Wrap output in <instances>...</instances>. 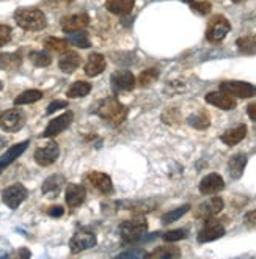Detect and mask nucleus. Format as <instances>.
I'll return each mask as SVG.
<instances>
[{"instance_id": "f3484780", "label": "nucleus", "mask_w": 256, "mask_h": 259, "mask_svg": "<svg viewBox=\"0 0 256 259\" xmlns=\"http://www.w3.org/2000/svg\"><path fill=\"white\" fill-rule=\"evenodd\" d=\"M223 187H225V181L217 173H210V175L204 176L200 182V192L203 195H214V193L223 190Z\"/></svg>"}, {"instance_id": "412c9836", "label": "nucleus", "mask_w": 256, "mask_h": 259, "mask_svg": "<svg viewBox=\"0 0 256 259\" xmlns=\"http://www.w3.org/2000/svg\"><path fill=\"white\" fill-rule=\"evenodd\" d=\"M80 55L74 51H65V54L58 60V68L66 74H71L80 66Z\"/></svg>"}, {"instance_id": "c03bdc74", "label": "nucleus", "mask_w": 256, "mask_h": 259, "mask_svg": "<svg viewBox=\"0 0 256 259\" xmlns=\"http://www.w3.org/2000/svg\"><path fill=\"white\" fill-rule=\"evenodd\" d=\"M245 222H251V223H256V210H254V212H251V214H248V215L245 217Z\"/></svg>"}, {"instance_id": "1a4fd4ad", "label": "nucleus", "mask_w": 256, "mask_h": 259, "mask_svg": "<svg viewBox=\"0 0 256 259\" xmlns=\"http://www.w3.org/2000/svg\"><path fill=\"white\" fill-rule=\"evenodd\" d=\"M225 234V228L220 222L214 220L212 217L206 219L204 226L201 228V231L198 233V242L200 243H206V242H212L220 239Z\"/></svg>"}, {"instance_id": "2eb2a0df", "label": "nucleus", "mask_w": 256, "mask_h": 259, "mask_svg": "<svg viewBox=\"0 0 256 259\" xmlns=\"http://www.w3.org/2000/svg\"><path fill=\"white\" fill-rule=\"evenodd\" d=\"M90 24L88 14L80 13V14H72V16H66L62 19V30L65 33H72V32H79L83 30Z\"/></svg>"}, {"instance_id": "58836bf2", "label": "nucleus", "mask_w": 256, "mask_h": 259, "mask_svg": "<svg viewBox=\"0 0 256 259\" xmlns=\"http://www.w3.org/2000/svg\"><path fill=\"white\" fill-rule=\"evenodd\" d=\"M11 39V27L0 24V48Z\"/></svg>"}, {"instance_id": "20e7f679", "label": "nucleus", "mask_w": 256, "mask_h": 259, "mask_svg": "<svg viewBox=\"0 0 256 259\" xmlns=\"http://www.w3.org/2000/svg\"><path fill=\"white\" fill-rule=\"evenodd\" d=\"M220 90L228 93L234 98H242L248 99L256 95V87L248 82H240V80H227L220 83Z\"/></svg>"}, {"instance_id": "f704fd0d", "label": "nucleus", "mask_w": 256, "mask_h": 259, "mask_svg": "<svg viewBox=\"0 0 256 259\" xmlns=\"http://www.w3.org/2000/svg\"><path fill=\"white\" fill-rule=\"evenodd\" d=\"M157 77H159V71L157 69H145L139 75V83L142 87H149V85L157 80Z\"/></svg>"}, {"instance_id": "0eeeda50", "label": "nucleus", "mask_w": 256, "mask_h": 259, "mask_svg": "<svg viewBox=\"0 0 256 259\" xmlns=\"http://www.w3.org/2000/svg\"><path fill=\"white\" fill-rule=\"evenodd\" d=\"M28 192L22 184H13L2 192V200L10 209H18L27 198Z\"/></svg>"}, {"instance_id": "39448f33", "label": "nucleus", "mask_w": 256, "mask_h": 259, "mask_svg": "<svg viewBox=\"0 0 256 259\" xmlns=\"http://www.w3.org/2000/svg\"><path fill=\"white\" fill-rule=\"evenodd\" d=\"M231 30V25L227 18L223 16H214L209 21L207 30H206V38L209 42H220L225 36L228 35Z\"/></svg>"}, {"instance_id": "b1692460", "label": "nucleus", "mask_w": 256, "mask_h": 259, "mask_svg": "<svg viewBox=\"0 0 256 259\" xmlns=\"http://www.w3.org/2000/svg\"><path fill=\"white\" fill-rule=\"evenodd\" d=\"M247 166V156L245 154H234L228 162V170L233 179H239L242 176Z\"/></svg>"}, {"instance_id": "cd10ccee", "label": "nucleus", "mask_w": 256, "mask_h": 259, "mask_svg": "<svg viewBox=\"0 0 256 259\" xmlns=\"http://www.w3.org/2000/svg\"><path fill=\"white\" fill-rule=\"evenodd\" d=\"M68 42H71L72 46H76V48H80V49H88L90 46H92L88 35L85 32H82V30L68 33Z\"/></svg>"}, {"instance_id": "79ce46f5", "label": "nucleus", "mask_w": 256, "mask_h": 259, "mask_svg": "<svg viewBox=\"0 0 256 259\" xmlns=\"http://www.w3.org/2000/svg\"><path fill=\"white\" fill-rule=\"evenodd\" d=\"M247 113H248V116L253 121H256V104H250L248 105V107H247Z\"/></svg>"}, {"instance_id": "423d86ee", "label": "nucleus", "mask_w": 256, "mask_h": 259, "mask_svg": "<svg viewBox=\"0 0 256 259\" xmlns=\"http://www.w3.org/2000/svg\"><path fill=\"white\" fill-rule=\"evenodd\" d=\"M25 124V113L18 109H10L0 115V129L5 132H18Z\"/></svg>"}, {"instance_id": "393cba45", "label": "nucleus", "mask_w": 256, "mask_h": 259, "mask_svg": "<svg viewBox=\"0 0 256 259\" xmlns=\"http://www.w3.org/2000/svg\"><path fill=\"white\" fill-rule=\"evenodd\" d=\"M65 186V178L60 175H54L51 178H48L42 184V193L44 195H57L62 190V187Z\"/></svg>"}, {"instance_id": "4be33fe9", "label": "nucleus", "mask_w": 256, "mask_h": 259, "mask_svg": "<svg viewBox=\"0 0 256 259\" xmlns=\"http://www.w3.org/2000/svg\"><path fill=\"white\" fill-rule=\"evenodd\" d=\"M135 0H105V8L118 16H126L134 10Z\"/></svg>"}, {"instance_id": "bb28decb", "label": "nucleus", "mask_w": 256, "mask_h": 259, "mask_svg": "<svg viewBox=\"0 0 256 259\" xmlns=\"http://www.w3.org/2000/svg\"><path fill=\"white\" fill-rule=\"evenodd\" d=\"M21 65V55L19 54H0V69L14 71Z\"/></svg>"}, {"instance_id": "c9c22d12", "label": "nucleus", "mask_w": 256, "mask_h": 259, "mask_svg": "<svg viewBox=\"0 0 256 259\" xmlns=\"http://www.w3.org/2000/svg\"><path fill=\"white\" fill-rule=\"evenodd\" d=\"M44 46H46L48 49L51 51H55V52H65L68 51V41L66 39H60V38H48L44 41Z\"/></svg>"}, {"instance_id": "7c9ffc66", "label": "nucleus", "mask_w": 256, "mask_h": 259, "mask_svg": "<svg viewBox=\"0 0 256 259\" xmlns=\"http://www.w3.org/2000/svg\"><path fill=\"white\" fill-rule=\"evenodd\" d=\"M148 257H159V259H172V257H179L181 251L176 247H159L153 253L146 254Z\"/></svg>"}, {"instance_id": "4c0bfd02", "label": "nucleus", "mask_w": 256, "mask_h": 259, "mask_svg": "<svg viewBox=\"0 0 256 259\" xmlns=\"http://www.w3.org/2000/svg\"><path fill=\"white\" fill-rule=\"evenodd\" d=\"M163 240L165 242H176V240H183L187 237V231L186 230H173V231H168L165 233L163 236Z\"/></svg>"}, {"instance_id": "37998d69", "label": "nucleus", "mask_w": 256, "mask_h": 259, "mask_svg": "<svg viewBox=\"0 0 256 259\" xmlns=\"http://www.w3.org/2000/svg\"><path fill=\"white\" fill-rule=\"evenodd\" d=\"M71 2L72 0H49V4H54V5H68Z\"/></svg>"}, {"instance_id": "7ed1b4c3", "label": "nucleus", "mask_w": 256, "mask_h": 259, "mask_svg": "<svg viewBox=\"0 0 256 259\" xmlns=\"http://www.w3.org/2000/svg\"><path fill=\"white\" fill-rule=\"evenodd\" d=\"M146 231H148V223L145 219H132L119 225V233H121L123 242L126 243H132L142 239Z\"/></svg>"}, {"instance_id": "6ab92c4d", "label": "nucleus", "mask_w": 256, "mask_h": 259, "mask_svg": "<svg viewBox=\"0 0 256 259\" xmlns=\"http://www.w3.org/2000/svg\"><path fill=\"white\" fill-rule=\"evenodd\" d=\"M30 145L28 140L22 142V143H18V145H13L11 148L7 149V152L4 156H0V173H2V170H5L8 165H11L14 160H16L22 152L27 149V146Z\"/></svg>"}, {"instance_id": "6e6552de", "label": "nucleus", "mask_w": 256, "mask_h": 259, "mask_svg": "<svg viewBox=\"0 0 256 259\" xmlns=\"http://www.w3.org/2000/svg\"><path fill=\"white\" fill-rule=\"evenodd\" d=\"M96 236L90 231H77L76 234L72 236L71 242H69V248L72 254H77L80 251L90 250L96 245Z\"/></svg>"}, {"instance_id": "ea45409f", "label": "nucleus", "mask_w": 256, "mask_h": 259, "mask_svg": "<svg viewBox=\"0 0 256 259\" xmlns=\"http://www.w3.org/2000/svg\"><path fill=\"white\" fill-rule=\"evenodd\" d=\"M66 107H68V101H54L48 105L46 115H52L54 112H57L60 109H66Z\"/></svg>"}, {"instance_id": "9b49d317", "label": "nucleus", "mask_w": 256, "mask_h": 259, "mask_svg": "<svg viewBox=\"0 0 256 259\" xmlns=\"http://www.w3.org/2000/svg\"><path fill=\"white\" fill-rule=\"evenodd\" d=\"M60 156V148L55 142H49L44 146H39L36 151H35V160L38 165L41 166H49L52 165Z\"/></svg>"}, {"instance_id": "ddd939ff", "label": "nucleus", "mask_w": 256, "mask_h": 259, "mask_svg": "<svg viewBox=\"0 0 256 259\" xmlns=\"http://www.w3.org/2000/svg\"><path fill=\"white\" fill-rule=\"evenodd\" d=\"M87 181L90 182V186H93L98 192L109 195L113 192V186H112V179L101 171H90L87 175Z\"/></svg>"}, {"instance_id": "f03ea898", "label": "nucleus", "mask_w": 256, "mask_h": 259, "mask_svg": "<svg viewBox=\"0 0 256 259\" xmlns=\"http://www.w3.org/2000/svg\"><path fill=\"white\" fill-rule=\"evenodd\" d=\"M96 113L107 123L118 126L121 124L127 116V109L115 98H105L98 104Z\"/></svg>"}, {"instance_id": "4468645a", "label": "nucleus", "mask_w": 256, "mask_h": 259, "mask_svg": "<svg viewBox=\"0 0 256 259\" xmlns=\"http://www.w3.org/2000/svg\"><path fill=\"white\" fill-rule=\"evenodd\" d=\"M206 102L212 104L222 110H233L236 107L234 96L225 93V91H212V93L206 95Z\"/></svg>"}, {"instance_id": "473e14b6", "label": "nucleus", "mask_w": 256, "mask_h": 259, "mask_svg": "<svg viewBox=\"0 0 256 259\" xmlns=\"http://www.w3.org/2000/svg\"><path fill=\"white\" fill-rule=\"evenodd\" d=\"M237 44V48L240 52H244V54H253L256 51V36H242V38H239L236 41Z\"/></svg>"}, {"instance_id": "a211bd4d", "label": "nucleus", "mask_w": 256, "mask_h": 259, "mask_svg": "<svg viewBox=\"0 0 256 259\" xmlns=\"http://www.w3.org/2000/svg\"><path fill=\"white\" fill-rule=\"evenodd\" d=\"M66 204L71 207V209H76L79 207L80 204H83L85 201V196H87V192L83 189V186H79V184H68L66 187Z\"/></svg>"}, {"instance_id": "72a5a7b5", "label": "nucleus", "mask_w": 256, "mask_h": 259, "mask_svg": "<svg viewBox=\"0 0 256 259\" xmlns=\"http://www.w3.org/2000/svg\"><path fill=\"white\" fill-rule=\"evenodd\" d=\"M189 209H190V206H189V204H184V206H181V207H178V209H175V210L167 212V214H163V215H162V223H163V225H170V223L179 220Z\"/></svg>"}, {"instance_id": "c756f323", "label": "nucleus", "mask_w": 256, "mask_h": 259, "mask_svg": "<svg viewBox=\"0 0 256 259\" xmlns=\"http://www.w3.org/2000/svg\"><path fill=\"white\" fill-rule=\"evenodd\" d=\"M187 123L195 129H206L210 124V118H209V115L206 112H198V113L190 115L189 119H187Z\"/></svg>"}, {"instance_id": "a19ab883", "label": "nucleus", "mask_w": 256, "mask_h": 259, "mask_svg": "<svg viewBox=\"0 0 256 259\" xmlns=\"http://www.w3.org/2000/svg\"><path fill=\"white\" fill-rule=\"evenodd\" d=\"M63 214H65V209H63L62 206H51V207L48 209V215L55 217V219L62 217Z\"/></svg>"}, {"instance_id": "c85d7f7f", "label": "nucleus", "mask_w": 256, "mask_h": 259, "mask_svg": "<svg viewBox=\"0 0 256 259\" xmlns=\"http://www.w3.org/2000/svg\"><path fill=\"white\" fill-rule=\"evenodd\" d=\"M42 98V91L39 90H27L24 93H21L16 99H14V104L16 105H24V104H33L36 101H39Z\"/></svg>"}, {"instance_id": "f8f14e48", "label": "nucleus", "mask_w": 256, "mask_h": 259, "mask_svg": "<svg viewBox=\"0 0 256 259\" xmlns=\"http://www.w3.org/2000/svg\"><path fill=\"white\" fill-rule=\"evenodd\" d=\"M223 206H225V203H223L222 198H219V196L210 198V200H207L203 204H200L198 210L195 212V217H197V219H204V220L210 219V217L217 215L219 212H222Z\"/></svg>"}, {"instance_id": "dca6fc26", "label": "nucleus", "mask_w": 256, "mask_h": 259, "mask_svg": "<svg viewBox=\"0 0 256 259\" xmlns=\"http://www.w3.org/2000/svg\"><path fill=\"white\" fill-rule=\"evenodd\" d=\"M112 85L116 91H131L135 87V77L134 74L127 69L116 71L112 74Z\"/></svg>"}, {"instance_id": "a18cd8bd", "label": "nucleus", "mask_w": 256, "mask_h": 259, "mask_svg": "<svg viewBox=\"0 0 256 259\" xmlns=\"http://www.w3.org/2000/svg\"><path fill=\"white\" fill-rule=\"evenodd\" d=\"M231 2H234V4H240V2H245V0H231Z\"/></svg>"}, {"instance_id": "2f4dec72", "label": "nucleus", "mask_w": 256, "mask_h": 259, "mask_svg": "<svg viewBox=\"0 0 256 259\" xmlns=\"http://www.w3.org/2000/svg\"><path fill=\"white\" fill-rule=\"evenodd\" d=\"M30 60H32V63L38 68H46L52 63V58L48 52L44 51H35V52H30Z\"/></svg>"}, {"instance_id": "e433bc0d", "label": "nucleus", "mask_w": 256, "mask_h": 259, "mask_svg": "<svg viewBox=\"0 0 256 259\" xmlns=\"http://www.w3.org/2000/svg\"><path fill=\"white\" fill-rule=\"evenodd\" d=\"M187 2L190 4V8L195 11V13H198V14H209L210 8H212V5H210L207 0H187Z\"/></svg>"}, {"instance_id": "a878e982", "label": "nucleus", "mask_w": 256, "mask_h": 259, "mask_svg": "<svg viewBox=\"0 0 256 259\" xmlns=\"http://www.w3.org/2000/svg\"><path fill=\"white\" fill-rule=\"evenodd\" d=\"M90 91H92V85H90L88 82H82V80H79V82H74V83L69 87L66 96H68V98H71V99H77V98H83V96H87V95L90 93Z\"/></svg>"}, {"instance_id": "f257e3e1", "label": "nucleus", "mask_w": 256, "mask_h": 259, "mask_svg": "<svg viewBox=\"0 0 256 259\" xmlns=\"http://www.w3.org/2000/svg\"><path fill=\"white\" fill-rule=\"evenodd\" d=\"M14 21H16V24L21 28L28 30V32H39V30L46 28L48 25L46 14L38 8L16 10V13H14Z\"/></svg>"}, {"instance_id": "aec40b11", "label": "nucleus", "mask_w": 256, "mask_h": 259, "mask_svg": "<svg viewBox=\"0 0 256 259\" xmlns=\"http://www.w3.org/2000/svg\"><path fill=\"white\" fill-rule=\"evenodd\" d=\"M105 66H107V63H105V58L102 54H92L88 57L83 69L88 77H96V75L104 72Z\"/></svg>"}, {"instance_id": "9d476101", "label": "nucleus", "mask_w": 256, "mask_h": 259, "mask_svg": "<svg viewBox=\"0 0 256 259\" xmlns=\"http://www.w3.org/2000/svg\"><path fill=\"white\" fill-rule=\"evenodd\" d=\"M72 119H74L72 112H65L63 115L54 118L51 123L48 124V127L44 129V132H42L41 137H44V139H51V137H55L58 134H62L63 131H66L71 126Z\"/></svg>"}, {"instance_id": "5701e85b", "label": "nucleus", "mask_w": 256, "mask_h": 259, "mask_svg": "<svg viewBox=\"0 0 256 259\" xmlns=\"http://www.w3.org/2000/svg\"><path fill=\"white\" fill-rule=\"evenodd\" d=\"M247 135V126L245 124H240L237 127H233V129H228L227 132H223V135L220 137L222 142L228 146H234L237 143H240Z\"/></svg>"}, {"instance_id": "49530a36", "label": "nucleus", "mask_w": 256, "mask_h": 259, "mask_svg": "<svg viewBox=\"0 0 256 259\" xmlns=\"http://www.w3.org/2000/svg\"><path fill=\"white\" fill-rule=\"evenodd\" d=\"M0 90H2V82H0Z\"/></svg>"}]
</instances>
